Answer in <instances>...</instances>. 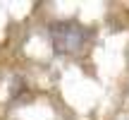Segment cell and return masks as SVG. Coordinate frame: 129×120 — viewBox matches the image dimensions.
I'll return each mask as SVG.
<instances>
[{
    "label": "cell",
    "mask_w": 129,
    "mask_h": 120,
    "mask_svg": "<svg viewBox=\"0 0 129 120\" xmlns=\"http://www.w3.org/2000/svg\"><path fill=\"white\" fill-rule=\"evenodd\" d=\"M48 38L55 55H77L93 38V29L74 19H55L48 24Z\"/></svg>",
    "instance_id": "obj_1"
}]
</instances>
